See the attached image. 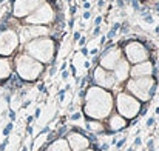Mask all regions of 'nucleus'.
Returning a JSON list of instances; mask_svg holds the SVG:
<instances>
[{"mask_svg": "<svg viewBox=\"0 0 159 151\" xmlns=\"http://www.w3.org/2000/svg\"><path fill=\"white\" fill-rule=\"evenodd\" d=\"M90 52H91V54H93V56H96V54H98V52H99V50H96V48H94V50H91V51H90Z\"/></svg>", "mask_w": 159, "mask_h": 151, "instance_id": "37998d69", "label": "nucleus"}, {"mask_svg": "<svg viewBox=\"0 0 159 151\" xmlns=\"http://www.w3.org/2000/svg\"><path fill=\"white\" fill-rule=\"evenodd\" d=\"M80 52H82V56H85V57H87V56L90 54V51H88V48H87V47H82V50H80Z\"/></svg>", "mask_w": 159, "mask_h": 151, "instance_id": "cd10ccee", "label": "nucleus"}, {"mask_svg": "<svg viewBox=\"0 0 159 151\" xmlns=\"http://www.w3.org/2000/svg\"><path fill=\"white\" fill-rule=\"evenodd\" d=\"M153 144H155V140H153V139H150V140L147 142V148H148L150 151H153Z\"/></svg>", "mask_w": 159, "mask_h": 151, "instance_id": "bb28decb", "label": "nucleus"}, {"mask_svg": "<svg viewBox=\"0 0 159 151\" xmlns=\"http://www.w3.org/2000/svg\"><path fill=\"white\" fill-rule=\"evenodd\" d=\"M68 76H70V73H68V71H62V79H63V80H66V79H68Z\"/></svg>", "mask_w": 159, "mask_h": 151, "instance_id": "2f4dec72", "label": "nucleus"}, {"mask_svg": "<svg viewBox=\"0 0 159 151\" xmlns=\"http://www.w3.org/2000/svg\"><path fill=\"white\" fill-rule=\"evenodd\" d=\"M84 151H93V150H90V148H87V150H84Z\"/></svg>", "mask_w": 159, "mask_h": 151, "instance_id": "603ef678", "label": "nucleus"}, {"mask_svg": "<svg viewBox=\"0 0 159 151\" xmlns=\"http://www.w3.org/2000/svg\"><path fill=\"white\" fill-rule=\"evenodd\" d=\"M0 2H3V0H0Z\"/></svg>", "mask_w": 159, "mask_h": 151, "instance_id": "4d7b16f0", "label": "nucleus"}, {"mask_svg": "<svg viewBox=\"0 0 159 151\" xmlns=\"http://www.w3.org/2000/svg\"><path fill=\"white\" fill-rule=\"evenodd\" d=\"M101 23H102V17H101V16H98V17H96V20H94V26H101Z\"/></svg>", "mask_w": 159, "mask_h": 151, "instance_id": "393cba45", "label": "nucleus"}, {"mask_svg": "<svg viewBox=\"0 0 159 151\" xmlns=\"http://www.w3.org/2000/svg\"><path fill=\"white\" fill-rule=\"evenodd\" d=\"M53 17H54V12L51 9V6L48 3H45L40 8H37L31 16H28L26 22L28 23H50L53 20Z\"/></svg>", "mask_w": 159, "mask_h": 151, "instance_id": "6e6552de", "label": "nucleus"}, {"mask_svg": "<svg viewBox=\"0 0 159 151\" xmlns=\"http://www.w3.org/2000/svg\"><path fill=\"white\" fill-rule=\"evenodd\" d=\"M98 36H101V26H94L93 29V37H98Z\"/></svg>", "mask_w": 159, "mask_h": 151, "instance_id": "5701e85b", "label": "nucleus"}, {"mask_svg": "<svg viewBox=\"0 0 159 151\" xmlns=\"http://www.w3.org/2000/svg\"><path fill=\"white\" fill-rule=\"evenodd\" d=\"M85 127H87V130H88L90 133H93V134H104V133H107V127L102 122H99L98 119H90V120H87V122H85Z\"/></svg>", "mask_w": 159, "mask_h": 151, "instance_id": "dca6fc26", "label": "nucleus"}, {"mask_svg": "<svg viewBox=\"0 0 159 151\" xmlns=\"http://www.w3.org/2000/svg\"><path fill=\"white\" fill-rule=\"evenodd\" d=\"M19 39L14 31H2L0 33V56H9L17 48Z\"/></svg>", "mask_w": 159, "mask_h": 151, "instance_id": "0eeeda50", "label": "nucleus"}, {"mask_svg": "<svg viewBox=\"0 0 159 151\" xmlns=\"http://www.w3.org/2000/svg\"><path fill=\"white\" fill-rule=\"evenodd\" d=\"M39 91H42V93H45V91H47V90H45V85H43V83H40V85H39Z\"/></svg>", "mask_w": 159, "mask_h": 151, "instance_id": "4c0bfd02", "label": "nucleus"}, {"mask_svg": "<svg viewBox=\"0 0 159 151\" xmlns=\"http://www.w3.org/2000/svg\"><path fill=\"white\" fill-rule=\"evenodd\" d=\"M105 40H107V37L105 36H102V37H101V45H104V43H105Z\"/></svg>", "mask_w": 159, "mask_h": 151, "instance_id": "79ce46f5", "label": "nucleus"}, {"mask_svg": "<svg viewBox=\"0 0 159 151\" xmlns=\"http://www.w3.org/2000/svg\"><path fill=\"white\" fill-rule=\"evenodd\" d=\"M153 123H155V117H150V119H147L145 127H147V128H150V127H153Z\"/></svg>", "mask_w": 159, "mask_h": 151, "instance_id": "b1692460", "label": "nucleus"}, {"mask_svg": "<svg viewBox=\"0 0 159 151\" xmlns=\"http://www.w3.org/2000/svg\"><path fill=\"white\" fill-rule=\"evenodd\" d=\"M125 142H127V137L124 136V137H122L120 140H117V142H116V148H117V150H120V148H122V147L125 145Z\"/></svg>", "mask_w": 159, "mask_h": 151, "instance_id": "4be33fe9", "label": "nucleus"}, {"mask_svg": "<svg viewBox=\"0 0 159 151\" xmlns=\"http://www.w3.org/2000/svg\"><path fill=\"white\" fill-rule=\"evenodd\" d=\"M82 17H84V20H88V19H90V17H91V12H90V11H85V12H84V16H82Z\"/></svg>", "mask_w": 159, "mask_h": 151, "instance_id": "c756f323", "label": "nucleus"}, {"mask_svg": "<svg viewBox=\"0 0 159 151\" xmlns=\"http://www.w3.org/2000/svg\"><path fill=\"white\" fill-rule=\"evenodd\" d=\"M22 151H28V148H26V147H23V148H22Z\"/></svg>", "mask_w": 159, "mask_h": 151, "instance_id": "3c124183", "label": "nucleus"}, {"mask_svg": "<svg viewBox=\"0 0 159 151\" xmlns=\"http://www.w3.org/2000/svg\"><path fill=\"white\" fill-rule=\"evenodd\" d=\"M84 117V113H80V111H74L73 114H70V120L71 122H77V120H80Z\"/></svg>", "mask_w": 159, "mask_h": 151, "instance_id": "6ab92c4d", "label": "nucleus"}, {"mask_svg": "<svg viewBox=\"0 0 159 151\" xmlns=\"http://www.w3.org/2000/svg\"><path fill=\"white\" fill-rule=\"evenodd\" d=\"M12 127H14V125H12V122H9V123L5 127V130H3V136H5V137H8V136H9V133L12 131Z\"/></svg>", "mask_w": 159, "mask_h": 151, "instance_id": "412c9836", "label": "nucleus"}, {"mask_svg": "<svg viewBox=\"0 0 159 151\" xmlns=\"http://www.w3.org/2000/svg\"><path fill=\"white\" fill-rule=\"evenodd\" d=\"M66 2H68V3H71V0H66Z\"/></svg>", "mask_w": 159, "mask_h": 151, "instance_id": "864d4df0", "label": "nucleus"}, {"mask_svg": "<svg viewBox=\"0 0 159 151\" xmlns=\"http://www.w3.org/2000/svg\"><path fill=\"white\" fill-rule=\"evenodd\" d=\"M66 65H68V63H66V62H63V63L60 65V68H59V71H65V69H66Z\"/></svg>", "mask_w": 159, "mask_h": 151, "instance_id": "f704fd0d", "label": "nucleus"}, {"mask_svg": "<svg viewBox=\"0 0 159 151\" xmlns=\"http://www.w3.org/2000/svg\"><path fill=\"white\" fill-rule=\"evenodd\" d=\"M113 108V97L111 94L99 87H91L85 91V105L84 111L90 119H105L110 116Z\"/></svg>", "mask_w": 159, "mask_h": 151, "instance_id": "f257e3e1", "label": "nucleus"}, {"mask_svg": "<svg viewBox=\"0 0 159 151\" xmlns=\"http://www.w3.org/2000/svg\"><path fill=\"white\" fill-rule=\"evenodd\" d=\"M28 134H33V127H28Z\"/></svg>", "mask_w": 159, "mask_h": 151, "instance_id": "a18cd8bd", "label": "nucleus"}, {"mask_svg": "<svg viewBox=\"0 0 159 151\" xmlns=\"http://www.w3.org/2000/svg\"><path fill=\"white\" fill-rule=\"evenodd\" d=\"M128 127L125 117H122L120 114H113L108 117L107 122V133H119L122 130H125Z\"/></svg>", "mask_w": 159, "mask_h": 151, "instance_id": "ddd939ff", "label": "nucleus"}, {"mask_svg": "<svg viewBox=\"0 0 159 151\" xmlns=\"http://www.w3.org/2000/svg\"><path fill=\"white\" fill-rule=\"evenodd\" d=\"M98 6H99V8H104V6H105V2H104V0H99V2H98Z\"/></svg>", "mask_w": 159, "mask_h": 151, "instance_id": "e433bc0d", "label": "nucleus"}, {"mask_svg": "<svg viewBox=\"0 0 159 151\" xmlns=\"http://www.w3.org/2000/svg\"><path fill=\"white\" fill-rule=\"evenodd\" d=\"M9 76H11V63L9 60L0 57V80L9 79Z\"/></svg>", "mask_w": 159, "mask_h": 151, "instance_id": "a211bd4d", "label": "nucleus"}, {"mask_svg": "<svg viewBox=\"0 0 159 151\" xmlns=\"http://www.w3.org/2000/svg\"><path fill=\"white\" fill-rule=\"evenodd\" d=\"M73 39H74V42L79 40V39H80V33H74V34H73Z\"/></svg>", "mask_w": 159, "mask_h": 151, "instance_id": "72a5a7b5", "label": "nucleus"}, {"mask_svg": "<svg viewBox=\"0 0 159 151\" xmlns=\"http://www.w3.org/2000/svg\"><path fill=\"white\" fill-rule=\"evenodd\" d=\"M33 120H34V116H30V117H28V123H31Z\"/></svg>", "mask_w": 159, "mask_h": 151, "instance_id": "c03bdc74", "label": "nucleus"}, {"mask_svg": "<svg viewBox=\"0 0 159 151\" xmlns=\"http://www.w3.org/2000/svg\"><path fill=\"white\" fill-rule=\"evenodd\" d=\"M9 119H11V120L16 119V113H14V111H9Z\"/></svg>", "mask_w": 159, "mask_h": 151, "instance_id": "58836bf2", "label": "nucleus"}, {"mask_svg": "<svg viewBox=\"0 0 159 151\" xmlns=\"http://www.w3.org/2000/svg\"><path fill=\"white\" fill-rule=\"evenodd\" d=\"M153 73V65L150 62H142L139 65H134L131 69H130V74L131 77H147Z\"/></svg>", "mask_w": 159, "mask_h": 151, "instance_id": "4468645a", "label": "nucleus"}, {"mask_svg": "<svg viewBox=\"0 0 159 151\" xmlns=\"http://www.w3.org/2000/svg\"><path fill=\"white\" fill-rule=\"evenodd\" d=\"M158 69H159V62H158Z\"/></svg>", "mask_w": 159, "mask_h": 151, "instance_id": "6e6d98bb", "label": "nucleus"}, {"mask_svg": "<svg viewBox=\"0 0 159 151\" xmlns=\"http://www.w3.org/2000/svg\"><path fill=\"white\" fill-rule=\"evenodd\" d=\"M90 6H91V3H90V2H84V8H85V9H88Z\"/></svg>", "mask_w": 159, "mask_h": 151, "instance_id": "ea45409f", "label": "nucleus"}, {"mask_svg": "<svg viewBox=\"0 0 159 151\" xmlns=\"http://www.w3.org/2000/svg\"><path fill=\"white\" fill-rule=\"evenodd\" d=\"M16 65H17V73H19L20 79H23V80H34L42 73V65L39 62L33 60L26 54L17 56Z\"/></svg>", "mask_w": 159, "mask_h": 151, "instance_id": "39448f33", "label": "nucleus"}, {"mask_svg": "<svg viewBox=\"0 0 159 151\" xmlns=\"http://www.w3.org/2000/svg\"><path fill=\"white\" fill-rule=\"evenodd\" d=\"M45 151H71V150H70L68 142H66L63 137H57L56 140H53V142L47 147Z\"/></svg>", "mask_w": 159, "mask_h": 151, "instance_id": "f3484780", "label": "nucleus"}, {"mask_svg": "<svg viewBox=\"0 0 159 151\" xmlns=\"http://www.w3.org/2000/svg\"><path fill=\"white\" fill-rule=\"evenodd\" d=\"M84 66H85V68H87V69H88V68H90V66H91V63H90V60H87V62H85V63H84Z\"/></svg>", "mask_w": 159, "mask_h": 151, "instance_id": "a19ab883", "label": "nucleus"}, {"mask_svg": "<svg viewBox=\"0 0 159 151\" xmlns=\"http://www.w3.org/2000/svg\"><path fill=\"white\" fill-rule=\"evenodd\" d=\"M127 90L141 100H150V97L156 91V83L152 77H133L127 83Z\"/></svg>", "mask_w": 159, "mask_h": 151, "instance_id": "f03ea898", "label": "nucleus"}, {"mask_svg": "<svg viewBox=\"0 0 159 151\" xmlns=\"http://www.w3.org/2000/svg\"><path fill=\"white\" fill-rule=\"evenodd\" d=\"M40 117V108H37L36 109V114H34V119H39Z\"/></svg>", "mask_w": 159, "mask_h": 151, "instance_id": "c9c22d12", "label": "nucleus"}, {"mask_svg": "<svg viewBox=\"0 0 159 151\" xmlns=\"http://www.w3.org/2000/svg\"><path fill=\"white\" fill-rule=\"evenodd\" d=\"M54 73H56V68H54V66H53V68H51V69H50V74H51V76H53Z\"/></svg>", "mask_w": 159, "mask_h": 151, "instance_id": "49530a36", "label": "nucleus"}, {"mask_svg": "<svg viewBox=\"0 0 159 151\" xmlns=\"http://www.w3.org/2000/svg\"><path fill=\"white\" fill-rule=\"evenodd\" d=\"M155 9H156V11H159V2H156V5H155Z\"/></svg>", "mask_w": 159, "mask_h": 151, "instance_id": "de8ad7c7", "label": "nucleus"}, {"mask_svg": "<svg viewBox=\"0 0 159 151\" xmlns=\"http://www.w3.org/2000/svg\"><path fill=\"white\" fill-rule=\"evenodd\" d=\"M120 50L117 48H111V47H105V52L101 57V65L105 69H114L116 63L120 60Z\"/></svg>", "mask_w": 159, "mask_h": 151, "instance_id": "9b49d317", "label": "nucleus"}, {"mask_svg": "<svg viewBox=\"0 0 159 151\" xmlns=\"http://www.w3.org/2000/svg\"><path fill=\"white\" fill-rule=\"evenodd\" d=\"M155 114H159V106H156V109H155Z\"/></svg>", "mask_w": 159, "mask_h": 151, "instance_id": "8fccbe9b", "label": "nucleus"}, {"mask_svg": "<svg viewBox=\"0 0 159 151\" xmlns=\"http://www.w3.org/2000/svg\"><path fill=\"white\" fill-rule=\"evenodd\" d=\"M85 40H87L85 37H80V39L77 40V42H79V45H80V47H85Z\"/></svg>", "mask_w": 159, "mask_h": 151, "instance_id": "7c9ffc66", "label": "nucleus"}, {"mask_svg": "<svg viewBox=\"0 0 159 151\" xmlns=\"http://www.w3.org/2000/svg\"><path fill=\"white\" fill-rule=\"evenodd\" d=\"M125 54H127V59L130 62H142L148 57V51L145 47H142L139 42H131L127 45L125 48Z\"/></svg>", "mask_w": 159, "mask_h": 151, "instance_id": "1a4fd4ad", "label": "nucleus"}, {"mask_svg": "<svg viewBox=\"0 0 159 151\" xmlns=\"http://www.w3.org/2000/svg\"><path fill=\"white\" fill-rule=\"evenodd\" d=\"M116 108L117 113L125 117V119H136L142 109L141 102L138 100L134 96L127 94V93H119L116 97Z\"/></svg>", "mask_w": 159, "mask_h": 151, "instance_id": "7ed1b4c3", "label": "nucleus"}, {"mask_svg": "<svg viewBox=\"0 0 159 151\" xmlns=\"http://www.w3.org/2000/svg\"><path fill=\"white\" fill-rule=\"evenodd\" d=\"M158 87H159V77H158Z\"/></svg>", "mask_w": 159, "mask_h": 151, "instance_id": "5fc2aeb1", "label": "nucleus"}, {"mask_svg": "<svg viewBox=\"0 0 159 151\" xmlns=\"http://www.w3.org/2000/svg\"><path fill=\"white\" fill-rule=\"evenodd\" d=\"M42 0H14V16L16 17H25L28 12L37 9L40 6Z\"/></svg>", "mask_w": 159, "mask_h": 151, "instance_id": "9d476101", "label": "nucleus"}, {"mask_svg": "<svg viewBox=\"0 0 159 151\" xmlns=\"http://www.w3.org/2000/svg\"><path fill=\"white\" fill-rule=\"evenodd\" d=\"M66 142H68L71 151H84V150H87V148H90V145H91L90 137H87L84 133H80L77 130L68 131Z\"/></svg>", "mask_w": 159, "mask_h": 151, "instance_id": "423d86ee", "label": "nucleus"}, {"mask_svg": "<svg viewBox=\"0 0 159 151\" xmlns=\"http://www.w3.org/2000/svg\"><path fill=\"white\" fill-rule=\"evenodd\" d=\"M141 144H142V140H141V137H139V136H138V137H136V139H134V144H133V147H134V148H136V147H139V145H141Z\"/></svg>", "mask_w": 159, "mask_h": 151, "instance_id": "a878e982", "label": "nucleus"}, {"mask_svg": "<svg viewBox=\"0 0 159 151\" xmlns=\"http://www.w3.org/2000/svg\"><path fill=\"white\" fill-rule=\"evenodd\" d=\"M128 74H130V65H128L127 60H124V59L120 57V60H119V62L116 63V66H114V77H116L117 82H124Z\"/></svg>", "mask_w": 159, "mask_h": 151, "instance_id": "2eb2a0df", "label": "nucleus"}, {"mask_svg": "<svg viewBox=\"0 0 159 151\" xmlns=\"http://www.w3.org/2000/svg\"><path fill=\"white\" fill-rule=\"evenodd\" d=\"M93 76H94L93 79L96 80V83L101 85L102 88H111L116 83V77L111 73H108L105 68H96L93 71Z\"/></svg>", "mask_w": 159, "mask_h": 151, "instance_id": "f8f14e48", "label": "nucleus"}, {"mask_svg": "<svg viewBox=\"0 0 159 151\" xmlns=\"http://www.w3.org/2000/svg\"><path fill=\"white\" fill-rule=\"evenodd\" d=\"M28 52L42 60V62H51L53 60V52H54V43L51 39L48 37H40V39H33L28 45H26Z\"/></svg>", "mask_w": 159, "mask_h": 151, "instance_id": "20e7f679", "label": "nucleus"}, {"mask_svg": "<svg viewBox=\"0 0 159 151\" xmlns=\"http://www.w3.org/2000/svg\"><path fill=\"white\" fill-rule=\"evenodd\" d=\"M155 33H156V34H159V25L156 26V28H155Z\"/></svg>", "mask_w": 159, "mask_h": 151, "instance_id": "09e8293b", "label": "nucleus"}, {"mask_svg": "<svg viewBox=\"0 0 159 151\" xmlns=\"http://www.w3.org/2000/svg\"><path fill=\"white\" fill-rule=\"evenodd\" d=\"M142 19H144L147 23H150V25H152V23H155V20H153V17H152V14H150V12H144V14H142Z\"/></svg>", "mask_w": 159, "mask_h": 151, "instance_id": "aec40b11", "label": "nucleus"}, {"mask_svg": "<svg viewBox=\"0 0 159 151\" xmlns=\"http://www.w3.org/2000/svg\"><path fill=\"white\" fill-rule=\"evenodd\" d=\"M63 99H65V90H62L59 93V102H63Z\"/></svg>", "mask_w": 159, "mask_h": 151, "instance_id": "c85d7f7f", "label": "nucleus"}, {"mask_svg": "<svg viewBox=\"0 0 159 151\" xmlns=\"http://www.w3.org/2000/svg\"><path fill=\"white\" fill-rule=\"evenodd\" d=\"M76 11H77V8H76V6H71V8H70V14H71V16H74V14H76Z\"/></svg>", "mask_w": 159, "mask_h": 151, "instance_id": "473e14b6", "label": "nucleus"}]
</instances>
